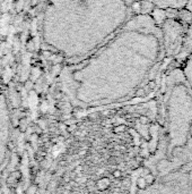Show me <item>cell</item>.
<instances>
[{"label": "cell", "mask_w": 192, "mask_h": 194, "mask_svg": "<svg viewBox=\"0 0 192 194\" xmlns=\"http://www.w3.org/2000/svg\"><path fill=\"white\" fill-rule=\"evenodd\" d=\"M166 51L163 29L147 13H137L115 35L71 65L66 82L74 93L113 94L136 89Z\"/></svg>", "instance_id": "cell-1"}, {"label": "cell", "mask_w": 192, "mask_h": 194, "mask_svg": "<svg viewBox=\"0 0 192 194\" xmlns=\"http://www.w3.org/2000/svg\"><path fill=\"white\" fill-rule=\"evenodd\" d=\"M135 14V0H45L41 39L47 50L77 63L109 41Z\"/></svg>", "instance_id": "cell-2"}, {"label": "cell", "mask_w": 192, "mask_h": 194, "mask_svg": "<svg viewBox=\"0 0 192 194\" xmlns=\"http://www.w3.org/2000/svg\"><path fill=\"white\" fill-rule=\"evenodd\" d=\"M10 144V118L6 98L0 92V170L6 162Z\"/></svg>", "instance_id": "cell-3"}, {"label": "cell", "mask_w": 192, "mask_h": 194, "mask_svg": "<svg viewBox=\"0 0 192 194\" xmlns=\"http://www.w3.org/2000/svg\"><path fill=\"white\" fill-rule=\"evenodd\" d=\"M151 6L165 10H180L188 7L190 0H146Z\"/></svg>", "instance_id": "cell-4"}, {"label": "cell", "mask_w": 192, "mask_h": 194, "mask_svg": "<svg viewBox=\"0 0 192 194\" xmlns=\"http://www.w3.org/2000/svg\"><path fill=\"white\" fill-rule=\"evenodd\" d=\"M182 73H183V76H184V78H185V81L189 82L190 87H191L192 85V55L186 59Z\"/></svg>", "instance_id": "cell-5"}, {"label": "cell", "mask_w": 192, "mask_h": 194, "mask_svg": "<svg viewBox=\"0 0 192 194\" xmlns=\"http://www.w3.org/2000/svg\"><path fill=\"white\" fill-rule=\"evenodd\" d=\"M145 185H146L145 179H140V181H139V186H140V187H145Z\"/></svg>", "instance_id": "cell-6"}]
</instances>
